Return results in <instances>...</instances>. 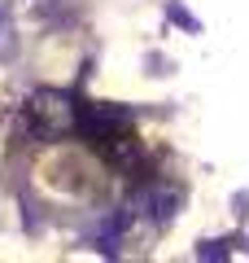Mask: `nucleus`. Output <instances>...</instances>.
<instances>
[{
  "label": "nucleus",
  "mask_w": 249,
  "mask_h": 263,
  "mask_svg": "<svg viewBox=\"0 0 249 263\" xmlns=\"http://www.w3.org/2000/svg\"><path fill=\"white\" fill-rule=\"evenodd\" d=\"M74 114L79 101L70 92H35L22 110V132L31 141H61L74 132Z\"/></svg>",
  "instance_id": "f257e3e1"
},
{
  "label": "nucleus",
  "mask_w": 249,
  "mask_h": 263,
  "mask_svg": "<svg viewBox=\"0 0 249 263\" xmlns=\"http://www.w3.org/2000/svg\"><path fill=\"white\" fill-rule=\"evenodd\" d=\"M179 202H184V193H179L175 184H162V180H149V184H140V193L127 202L131 228H153V233H162V228L175 219Z\"/></svg>",
  "instance_id": "f03ea898"
},
{
  "label": "nucleus",
  "mask_w": 249,
  "mask_h": 263,
  "mask_svg": "<svg viewBox=\"0 0 249 263\" xmlns=\"http://www.w3.org/2000/svg\"><path fill=\"white\" fill-rule=\"evenodd\" d=\"M13 48H18V27H13V9L0 0V62L5 57H13Z\"/></svg>",
  "instance_id": "7ed1b4c3"
}]
</instances>
